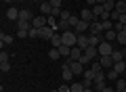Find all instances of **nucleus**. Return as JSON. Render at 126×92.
Instances as JSON below:
<instances>
[{
	"label": "nucleus",
	"mask_w": 126,
	"mask_h": 92,
	"mask_svg": "<svg viewBox=\"0 0 126 92\" xmlns=\"http://www.w3.org/2000/svg\"><path fill=\"white\" fill-rule=\"evenodd\" d=\"M61 40H63V44L65 46H76V42H78V34L74 29H67V31H61Z\"/></svg>",
	"instance_id": "f257e3e1"
},
{
	"label": "nucleus",
	"mask_w": 126,
	"mask_h": 92,
	"mask_svg": "<svg viewBox=\"0 0 126 92\" xmlns=\"http://www.w3.org/2000/svg\"><path fill=\"white\" fill-rule=\"evenodd\" d=\"M97 48H99V57H109V54L113 53V48H116V46H113L111 42H107V40H105V42H101Z\"/></svg>",
	"instance_id": "f03ea898"
},
{
	"label": "nucleus",
	"mask_w": 126,
	"mask_h": 92,
	"mask_svg": "<svg viewBox=\"0 0 126 92\" xmlns=\"http://www.w3.org/2000/svg\"><path fill=\"white\" fill-rule=\"evenodd\" d=\"M65 63H67V67L74 71V75H82V73H84V69H86V67L82 65L80 61H72V59H67Z\"/></svg>",
	"instance_id": "7ed1b4c3"
},
{
	"label": "nucleus",
	"mask_w": 126,
	"mask_h": 92,
	"mask_svg": "<svg viewBox=\"0 0 126 92\" xmlns=\"http://www.w3.org/2000/svg\"><path fill=\"white\" fill-rule=\"evenodd\" d=\"M48 25V17L46 15H34V19H32V27H36V29H40V27Z\"/></svg>",
	"instance_id": "20e7f679"
},
{
	"label": "nucleus",
	"mask_w": 126,
	"mask_h": 92,
	"mask_svg": "<svg viewBox=\"0 0 126 92\" xmlns=\"http://www.w3.org/2000/svg\"><path fill=\"white\" fill-rule=\"evenodd\" d=\"M88 34H90V36H99V34H105V29H103V23H101L99 19H94V21L90 23V27H88Z\"/></svg>",
	"instance_id": "39448f33"
},
{
	"label": "nucleus",
	"mask_w": 126,
	"mask_h": 92,
	"mask_svg": "<svg viewBox=\"0 0 126 92\" xmlns=\"http://www.w3.org/2000/svg\"><path fill=\"white\" fill-rule=\"evenodd\" d=\"M55 34H57V29H55V27H50V25L40 27V38H42V40H53Z\"/></svg>",
	"instance_id": "423d86ee"
},
{
	"label": "nucleus",
	"mask_w": 126,
	"mask_h": 92,
	"mask_svg": "<svg viewBox=\"0 0 126 92\" xmlns=\"http://www.w3.org/2000/svg\"><path fill=\"white\" fill-rule=\"evenodd\" d=\"M78 17H80L82 21H88V23H93V21H94V13H93V9H90V6H86V9H82Z\"/></svg>",
	"instance_id": "0eeeda50"
},
{
	"label": "nucleus",
	"mask_w": 126,
	"mask_h": 92,
	"mask_svg": "<svg viewBox=\"0 0 126 92\" xmlns=\"http://www.w3.org/2000/svg\"><path fill=\"white\" fill-rule=\"evenodd\" d=\"M61 78H63V82H65V84H69L74 79V71L67 67V63H63V67H61Z\"/></svg>",
	"instance_id": "6e6552de"
},
{
	"label": "nucleus",
	"mask_w": 126,
	"mask_h": 92,
	"mask_svg": "<svg viewBox=\"0 0 126 92\" xmlns=\"http://www.w3.org/2000/svg\"><path fill=\"white\" fill-rule=\"evenodd\" d=\"M99 63H101V67H103L105 71H107V69H113V65H116V61L111 59V54H109V57H99Z\"/></svg>",
	"instance_id": "1a4fd4ad"
},
{
	"label": "nucleus",
	"mask_w": 126,
	"mask_h": 92,
	"mask_svg": "<svg viewBox=\"0 0 126 92\" xmlns=\"http://www.w3.org/2000/svg\"><path fill=\"white\" fill-rule=\"evenodd\" d=\"M19 13H21V11H19L17 6L11 4L9 9H6V19H11V21H19Z\"/></svg>",
	"instance_id": "9d476101"
},
{
	"label": "nucleus",
	"mask_w": 126,
	"mask_h": 92,
	"mask_svg": "<svg viewBox=\"0 0 126 92\" xmlns=\"http://www.w3.org/2000/svg\"><path fill=\"white\" fill-rule=\"evenodd\" d=\"M38 9H40V13H42V15H46V17H50V15H53V11H55V6L50 4L48 0H46V2H42V4L38 6Z\"/></svg>",
	"instance_id": "9b49d317"
},
{
	"label": "nucleus",
	"mask_w": 126,
	"mask_h": 92,
	"mask_svg": "<svg viewBox=\"0 0 126 92\" xmlns=\"http://www.w3.org/2000/svg\"><path fill=\"white\" fill-rule=\"evenodd\" d=\"M82 54H84V48H80V46H72V53H69V59H72V61H80Z\"/></svg>",
	"instance_id": "f8f14e48"
},
{
	"label": "nucleus",
	"mask_w": 126,
	"mask_h": 92,
	"mask_svg": "<svg viewBox=\"0 0 126 92\" xmlns=\"http://www.w3.org/2000/svg\"><path fill=\"white\" fill-rule=\"evenodd\" d=\"M88 27H90V23H88V21H82V19H80V21H78V25L74 27V31L80 36V34H86V31H88Z\"/></svg>",
	"instance_id": "ddd939ff"
},
{
	"label": "nucleus",
	"mask_w": 126,
	"mask_h": 92,
	"mask_svg": "<svg viewBox=\"0 0 126 92\" xmlns=\"http://www.w3.org/2000/svg\"><path fill=\"white\" fill-rule=\"evenodd\" d=\"M76 46H80V48H88L90 46V42H88V34H80L78 36V42H76Z\"/></svg>",
	"instance_id": "4468645a"
},
{
	"label": "nucleus",
	"mask_w": 126,
	"mask_h": 92,
	"mask_svg": "<svg viewBox=\"0 0 126 92\" xmlns=\"http://www.w3.org/2000/svg\"><path fill=\"white\" fill-rule=\"evenodd\" d=\"M84 54L88 59H93V61H97V59H99V48H97V46H88V48L84 50Z\"/></svg>",
	"instance_id": "2eb2a0df"
},
{
	"label": "nucleus",
	"mask_w": 126,
	"mask_h": 92,
	"mask_svg": "<svg viewBox=\"0 0 126 92\" xmlns=\"http://www.w3.org/2000/svg\"><path fill=\"white\" fill-rule=\"evenodd\" d=\"M88 42H90V46H99L101 42H105V36L103 34H99V36H90L88 34Z\"/></svg>",
	"instance_id": "dca6fc26"
},
{
	"label": "nucleus",
	"mask_w": 126,
	"mask_h": 92,
	"mask_svg": "<svg viewBox=\"0 0 126 92\" xmlns=\"http://www.w3.org/2000/svg\"><path fill=\"white\" fill-rule=\"evenodd\" d=\"M93 13H94V19H101L105 13H107V11H105L103 4H94V6H93Z\"/></svg>",
	"instance_id": "f3484780"
},
{
	"label": "nucleus",
	"mask_w": 126,
	"mask_h": 92,
	"mask_svg": "<svg viewBox=\"0 0 126 92\" xmlns=\"http://www.w3.org/2000/svg\"><path fill=\"white\" fill-rule=\"evenodd\" d=\"M34 19V13L32 11H21L19 13V21H32Z\"/></svg>",
	"instance_id": "a211bd4d"
},
{
	"label": "nucleus",
	"mask_w": 126,
	"mask_h": 92,
	"mask_svg": "<svg viewBox=\"0 0 126 92\" xmlns=\"http://www.w3.org/2000/svg\"><path fill=\"white\" fill-rule=\"evenodd\" d=\"M113 69H116V71H118L120 75H124V71H126V61H116Z\"/></svg>",
	"instance_id": "6ab92c4d"
},
{
	"label": "nucleus",
	"mask_w": 126,
	"mask_h": 92,
	"mask_svg": "<svg viewBox=\"0 0 126 92\" xmlns=\"http://www.w3.org/2000/svg\"><path fill=\"white\" fill-rule=\"evenodd\" d=\"M13 40H15V36H11V34H4V31L0 34V42H2V46H4V44H11Z\"/></svg>",
	"instance_id": "aec40b11"
},
{
	"label": "nucleus",
	"mask_w": 126,
	"mask_h": 92,
	"mask_svg": "<svg viewBox=\"0 0 126 92\" xmlns=\"http://www.w3.org/2000/svg\"><path fill=\"white\" fill-rule=\"evenodd\" d=\"M50 44H53V48H59V46L63 44V40H61V31L53 36V40H50Z\"/></svg>",
	"instance_id": "412c9836"
},
{
	"label": "nucleus",
	"mask_w": 126,
	"mask_h": 92,
	"mask_svg": "<svg viewBox=\"0 0 126 92\" xmlns=\"http://www.w3.org/2000/svg\"><path fill=\"white\" fill-rule=\"evenodd\" d=\"M103 36H105V40H107V42H113V40L118 38V31H116V29H107Z\"/></svg>",
	"instance_id": "4be33fe9"
},
{
	"label": "nucleus",
	"mask_w": 126,
	"mask_h": 92,
	"mask_svg": "<svg viewBox=\"0 0 126 92\" xmlns=\"http://www.w3.org/2000/svg\"><path fill=\"white\" fill-rule=\"evenodd\" d=\"M69 88H72V92H84V84L82 82H72Z\"/></svg>",
	"instance_id": "5701e85b"
},
{
	"label": "nucleus",
	"mask_w": 126,
	"mask_h": 92,
	"mask_svg": "<svg viewBox=\"0 0 126 92\" xmlns=\"http://www.w3.org/2000/svg\"><path fill=\"white\" fill-rule=\"evenodd\" d=\"M59 53H61V57H65V59H69V53H72V48H69V46H65V44H61V46H59Z\"/></svg>",
	"instance_id": "b1692460"
},
{
	"label": "nucleus",
	"mask_w": 126,
	"mask_h": 92,
	"mask_svg": "<svg viewBox=\"0 0 126 92\" xmlns=\"http://www.w3.org/2000/svg\"><path fill=\"white\" fill-rule=\"evenodd\" d=\"M90 69L94 71V75H97V73H101V71H105L103 67H101V63H99V59H97V61H93V63H90Z\"/></svg>",
	"instance_id": "393cba45"
},
{
	"label": "nucleus",
	"mask_w": 126,
	"mask_h": 92,
	"mask_svg": "<svg viewBox=\"0 0 126 92\" xmlns=\"http://www.w3.org/2000/svg\"><path fill=\"white\" fill-rule=\"evenodd\" d=\"M116 42L120 44V46H126V31L122 29V31H118V38H116Z\"/></svg>",
	"instance_id": "a878e982"
},
{
	"label": "nucleus",
	"mask_w": 126,
	"mask_h": 92,
	"mask_svg": "<svg viewBox=\"0 0 126 92\" xmlns=\"http://www.w3.org/2000/svg\"><path fill=\"white\" fill-rule=\"evenodd\" d=\"M105 78H107V79H118L120 73H118L116 69H107V71H105Z\"/></svg>",
	"instance_id": "bb28decb"
},
{
	"label": "nucleus",
	"mask_w": 126,
	"mask_h": 92,
	"mask_svg": "<svg viewBox=\"0 0 126 92\" xmlns=\"http://www.w3.org/2000/svg\"><path fill=\"white\" fill-rule=\"evenodd\" d=\"M48 59H53V61H59V59H61V53H59L57 48H50V50H48Z\"/></svg>",
	"instance_id": "cd10ccee"
},
{
	"label": "nucleus",
	"mask_w": 126,
	"mask_h": 92,
	"mask_svg": "<svg viewBox=\"0 0 126 92\" xmlns=\"http://www.w3.org/2000/svg\"><path fill=\"white\" fill-rule=\"evenodd\" d=\"M105 11H107V13H111V11H116V0H105Z\"/></svg>",
	"instance_id": "c85d7f7f"
},
{
	"label": "nucleus",
	"mask_w": 126,
	"mask_h": 92,
	"mask_svg": "<svg viewBox=\"0 0 126 92\" xmlns=\"http://www.w3.org/2000/svg\"><path fill=\"white\" fill-rule=\"evenodd\" d=\"M116 11H118V13H122V15L126 13V0H120V2H116Z\"/></svg>",
	"instance_id": "c756f323"
},
{
	"label": "nucleus",
	"mask_w": 126,
	"mask_h": 92,
	"mask_svg": "<svg viewBox=\"0 0 126 92\" xmlns=\"http://www.w3.org/2000/svg\"><path fill=\"white\" fill-rule=\"evenodd\" d=\"M82 75H84V79H93V82H94V71L90 69V67H86V69H84V73H82Z\"/></svg>",
	"instance_id": "7c9ffc66"
},
{
	"label": "nucleus",
	"mask_w": 126,
	"mask_h": 92,
	"mask_svg": "<svg viewBox=\"0 0 126 92\" xmlns=\"http://www.w3.org/2000/svg\"><path fill=\"white\" fill-rule=\"evenodd\" d=\"M27 38H32V40L40 38V29H36V27H32V29H30V34H27Z\"/></svg>",
	"instance_id": "2f4dec72"
},
{
	"label": "nucleus",
	"mask_w": 126,
	"mask_h": 92,
	"mask_svg": "<svg viewBox=\"0 0 126 92\" xmlns=\"http://www.w3.org/2000/svg\"><path fill=\"white\" fill-rule=\"evenodd\" d=\"M93 90H94V92H103V90H105V82H94Z\"/></svg>",
	"instance_id": "473e14b6"
},
{
	"label": "nucleus",
	"mask_w": 126,
	"mask_h": 92,
	"mask_svg": "<svg viewBox=\"0 0 126 92\" xmlns=\"http://www.w3.org/2000/svg\"><path fill=\"white\" fill-rule=\"evenodd\" d=\"M59 19H61V21H69V19H72V13L63 9V11H61V17H59Z\"/></svg>",
	"instance_id": "72a5a7b5"
},
{
	"label": "nucleus",
	"mask_w": 126,
	"mask_h": 92,
	"mask_svg": "<svg viewBox=\"0 0 126 92\" xmlns=\"http://www.w3.org/2000/svg\"><path fill=\"white\" fill-rule=\"evenodd\" d=\"M101 23H103V29H105V31H107V29H113V21H111V19H105V21H101Z\"/></svg>",
	"instance_id": "f704fd0d"
},
{
	"label": "nucleus",
	"mask_w": 126,
	"mask_h": 92,
	"mask_svg": "<svg viewBox=\"0 0 126 92\" xmlns=\"http://www.w3.org/2000/svg\"><path fill=\"white\" fill-rule=\"evenodd\" d=\"M0 71H2V73L11 71V63H9V61H6V63H0Z\"/></svg>",
	"instance_id": "c9c22d12"
},
{
	"label": "nucleus",
	"mask_w": 126,
	"mask_h": 92,
	"mask_svg": "<svg viewBox=\"0 0 126 92\" xmlns=\"http://www.w3.org/2000/svg\"><path fill=\"white\" fill-rule=\"evenodd\" d=\"M59 92H72L69 84H61V86H59Z\"/></svg>",
	"instance_id": "e433bc0d"
},
{
	"label": "nucleus",
	"mask_w": 126,
	"mask_h": 92,
	"mask_svg": "<svg viewBox=\"0 0 126 92\" xmlns=\"http://www.w3.org/2000/svg\"><path fill=\"white\" fill-rule=\"evenodd\" d=\"M82 84H84V88H93V86H94L93 79H82Z\"/></svg>",
	"instance_id": "4c0bfd02"
},
{
	"label": "nucleus",
	"mask_w": 126,
	"mask_h": 92,
	"mask_svg": "<svg viewBox=\"0 0 126 92\" xmlns=\"http://www.w3.org/2000/svg\"><path fill=\"white\" fill-rule=\"evenodd\" d=\"M6 61H9V54L2 50V53H0V63H6Z\"/></svg>",
	"instance_id": "58836bf2"
},
{
	"label": "nucleus",
	"mask_w": 126,
	"mask_h": 92,
	"mask_svg": "<svg viewBox=\"0 0 126 92\" xmlns=\"http://www.w3.org/2000/svg\"><path fill=\"white\" fill-rule=\"evenodd\" d=\"M48 2H50L53 6H59V9H61V4H63V0H48Z\"/></svg>",
	"instance_id": "ea45409f"
},
{
	"label": "nucleus",
	"mask_w": 126,
	"mask_h": 92,
	"mask_svg": "<svg viewBox=\"0 0 126 92\" xmlns=\"http://www.w3.org/2000/svg\"><path fill=\"white\" fill-rule=\"evenodd\" d=\"M86 4H88V6H90V9H93V6H94V4H97V0H86Z\"/></svg>",
	"instance_id": "a19ab883"
},
{
	"label": "nucleus",
	"mask_w": 126,
	"mask_h": 92,
	"mask_svg": "<svg viewBox=\"0 0 126 92\" xmlns=\"http://www.w3.org/2000/svg\"><path fill=\"white\" fill-rule=\"evenodd\" d=\"M34 2H36V4H38V6H40V4H42V2H46V0H34Z\"/></svg>",
	"instance_id": "79ce46f5"
},
{
	"label": "nucleus",
	"mask_w": 126,
	"mask_h": 92,
	"mask_svg": "<svg viewBox=\"0 0 126 92\" xmlns=\"http://www.w3.org/2000/svg\"><path fill=\"white\" fill-rule=\"evenodd\" d=\"M4 4H9V6H11V4H13V0H4Z\"/></svg>",
	"instance_id": "37998d69"
},
{
	"label": "nucleus",
	"mask_w": 126,
	"mask_h": 92,
	"mask_svg": "<svg viewBox=\"0 0 126 92\" xmlns=\"http://www.w3.org/2000/svg\"><path fill=\"white\" fill-rule=\"evenodd\" d=\"M97 4H105V0H97Z\"/></svg>",
	"instance_id": "c03bdc74"
},
{
	"label": "nucleus",
	"mask_w": 126,
	"mask_h": 92,
	"mask_svg": "<svg viewBox=\"0 0 126 92\" xmlns=\"http://www.w3.org/2000/svg\"><path fill=\"white\" fill-rule=\"evenodd\" d=\"M13 2H23V0H13Z\"/></svg>",
	"instance_id": "a18cd8bd"
},
{
	"label": "nucleus",
	"mask_w": 126,
	"mask_h": 92,
	"mask_svg": "<svg viewBox=\"0 0 126 92\" xmlns=\"http://www.w3.org/2000/svg\"><path fill=\"white\" fill-rule=\"evenodd\" d=\"M50 92H59V88H57V90H50Z\"/></svg>",
	"instance_id": "49530a36"
},
{
	"label": "nucleus",
	"mask_w": 126,
	"mask_h": 92,
	"mask_svg": "<svg viewBox=\"0 0 126 92\" xmlns=\"http://www.w3.org/2000/svg\"><path fill=\"white\" fill-rule=\"evenodd\" d=\"M122 48H124V50H126V46H122Z\"/></svg>",
	"instance_id": "de8ad7c7"
},
{
	"label": "nucleus",
	"mask_w": 126,
	"mask_h": 92,
	"mask_svg": "<svg viewBox=\"0 0 126 92\" xmlns=\"http://www.w3.org/2000/svg\"><path fill=\"white\" fill-rule=\"evenodd\" d=\"M122 92H126V88H124V90H122Z\"/></svg>",
	"instance_id": "09e8293b"
},
{
	"label": "nucleus",
	"mask_w": 126,
	"mask_h": 92,
	"mask_svg": "<svg viewBox=\"0 0 126 92\" xmlns=\"http://www.w3.org/2000/svg\"><path fill=\"white\" fill-rule=\"evenodd\" d=\"M124 78H126V71H124Z\"/></svg>",
	"instance_id": "8fccbe9b"
},
{
	"label": "nucleus",
	"mask_w": 126,
	"mask_h": 92,
	"mask_svg": "<svg viewBox=\"0 0 126 92\" xmlns=\"http://www.w3.org/2000/svg\"><path fill=\"white\" fill-rule=\"evenodd\" d=\"M124 31H126V25H124Z\"/></svg>",
	"instance_id": "3c124183"
},
{
	"label": "nucleus",
	"mask_w": 126,
	"mask_h": 92,
	"mask_svg": "<svg viewBox=\"0 0 126 92\" xmlns=\"http://www.w3.org/2000/svg\"><path fill=\"white\" fill-rule=\"evenodd\" d=\"M74 2H78V0H74Z\"/></svg>",
	"instance_id": "603ef678"
},
{
	"label": "nucleus",
	"mask_w": 126,
	"mask_h": 92,
	"mask_svg": "<svg viewBox=\"0 0 126 92\" xmlns=\"http://www.w3.org/2000/svg\"><path fill=\"white\" fill-rule=\"evenodd\" d=\"M116 2H120V0H116Z\"/></svg>",
	"instance_id": "864d4df0"
}]
</instances>
